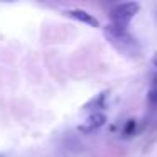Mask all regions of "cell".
<instances>
[{
	"label": "cell",
	"instance_id": "cell-1",
	"mask_svg": "<svg viewBox=\"0 0 157 157\" xmlns=\"http://www.w3.org/2000/svg\"><path fill=\"white\" fill-rule=\"evenodd\" d=\"M140 10V5L137 2H123V4L117 5L110 10V21L113 24L120 25V27H128V24L133 21Z\"/></svg>",
	"mask_w": 157,
	"mask_h": 157
},
{
	"label": "cell",
	"instance_id": "cell-2",
	"mask_svg": "<svg viewBox=\"0 0 157 157\" xmlns=\"http://www.w3.org/2000/svg\"><path fill=\"white\" fill-rule=\"evenodd\" d=\"M64 15L69 19H75L78 22H83V24L90 25V27H100V22L96 21V17H93L90 12L81 10V9H69V10H64Z\"/></svg>",
	"mask_w": 157,
	"mask_h": 157
},
{
	"label": "cell",
	"instance_id": "cell-3",
	"mask_svg": "<svg viewBox=\"0 0 157 157\" xmlns=\"http://www.w3.org/2000/svg\"><path fill=\"white\" fill-rule=\"evenodd\" d=\"M105 122H106V117L103 115V113H93V115H90L88 120L81 125V132H85V133L95 132V130L100 128V127H103Z\"/></svg>",
	"mask_w": 157,
	"mask_h": 157
},
{
	"label": "cell",
	"instance_id": "cell-4",
	"mask_svg": "<svg viewBox=\"0 0 157 157\" xmlns=\"http://www.w3.org/2000/svg\"><path fill=\"white\" fill-rule=\"evenodd\" d=\"M149 100H150V103L157 105V76H154V78H152V86H150Z\"/></svg>",
	"mask_w": 157,
	"mask_h": 157
},
{
	"label": "cell",
	"instance_id": "cell-5",
	"mask_svg": "<svg viewBox=\"0 0 157 157\" xmlns=\"http://www.w3.org/2000/svg\"><path fill=\"white\" fill-rule=\"evenodd\" d=\"M152 64H154V68L157 69V54H155V56H154V58H152Z\"/></svg>",
	"mask_w": 157,
	"mask_h": 157
}]
</instances>
